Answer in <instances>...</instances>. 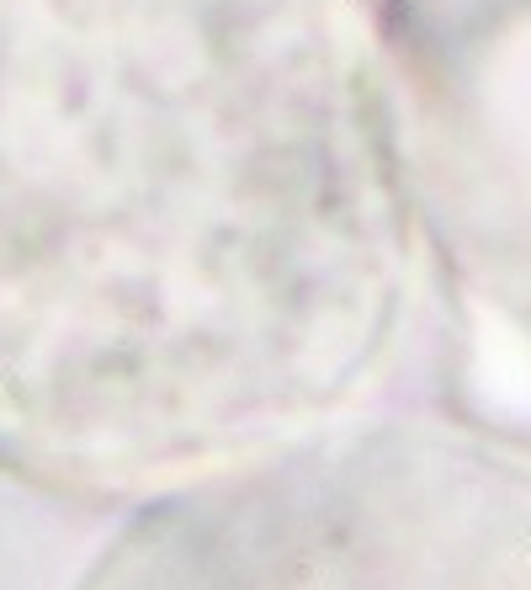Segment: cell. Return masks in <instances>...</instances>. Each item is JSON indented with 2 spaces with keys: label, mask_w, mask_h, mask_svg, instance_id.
I'll return each instance as SVG.
<instances>
[{
  "label": "cell",
  "mask_w": 531,
  "mask_h": 590,
  "mask_svg": "<svg viewBox=\"0 0 531 590\" xmlns=\"http://www.w3.org/2000/svg\"><path fill=\"white\" fill-rule=\"evenodd\" d=\"M74 590H531V452L350 415L138 500Z\"/></svg>",
  "instance_id": "2"
},
{
  "label": "cell",
  "mask_w": 531,
  "mask_h": 590,
  "mask_svg": "<svg viewBox=\"0 0 531 590\" xmlns=\"http://www.w3.org/2000/svg\"><path fill=\"white\" fill-rule=\"evenodd\" d=\"M435 293L531 357V0H377Z\"/></svg>",
  "instance_id": "3"
},
{
  "label": "cell",
  "mask_w": 531,
  "mask_h": 590,
  "mask_svg": "<svg viewBox=\"0 0 531 590\" xmlns=\"http://www.w3.org/2000/svg\"><path fill=\"white\" fill-rule=\"evenodd\" d=\"M435 293L377 0H0V473L122 506L362 415Z\"/></svg>",
  "instance_id": "1"
}]
</instances>
